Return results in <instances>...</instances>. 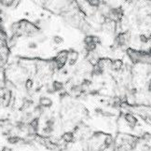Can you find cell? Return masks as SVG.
I'll list each match as a JSON object with an SVG mask.
<instances>
[{"label": "cell", "mask_w": 151, "mask_h": 151, "mask_svg": "<svg viewBox=\"0 0 151 151\" xmlns=\"http://www.w3.org/2000/svg\"><path fill=\"white\" fill-rule=\"evenodd\" d=\"M68 52H69L68 50H61L60 52H58L57 55L55 56L53 61L56 63L58 69L63 68L66 65V63L68 61Z\"/></svg>", "instance_id": "obj_1"}, {"label": "cell", "mask_w": 151, "mask_h": 151, "mask_svg": "<svg viewBox=\"0 0 151 151\" xmlns=\"http://www.w3.org/2000/svg\"><path fill=\"white\" fill-rule=\"evenodd\" d=\"M124 120H125L126 124L128 125V127L131 128V129L135 128L137 125V122H138L137 119L134 117V116H133L132 114H129V113L124 116Z\"/></svg>", "instance_id": "obj_2"}, {"label": "cell", "mask_w": 151, "mask_h": 151, "mask_svg": "<svg viewBox=\"0 0 151 151\" xmlns=\"http://www.w3.org/2000/svg\"><path fill=\"white\" fill-rule=\"evenodd\" d=\"M68 63H69V65H74L76 63H77V61L78 60V52L77 50H68Z\"/></svg>", "instance_id": "obj_3"}, {"label": "cell", "mask_w": 151, "mask_h": 151, "mask_svg": "<svg viewBox=\"0 0 151 151\" xmlns=\"http://www.w3.org/2000/svg\"><path fill=\"white\" fill-rule=\"evenodd\" d=\"M39 106H41L42 107L44 108H50L52 106V104H53V102L50 99V98L47 97V96H42L39 98Z\"/></svg>", "instance_id": "obj_4"}, {"label": "cell", "mask_w": 151, "mask_h": 151, "mask_svg": "<svg viewBox=\"0 0 151 151\" xmlns=\"http://www.w3.org/2000/svg\"><path fill=\"white\" fill-rule=\"evenodd\" d=\"M61 138L65 144H70V143H73L75 141L76 136H75L73 132H65V133H63Z\"/></svg>", "instance_id": "obj_5"}, {"label": "cell", "mask_w": 151, "mask_h": 151, "mask_svg": "<svg viewBox=\"0 0 151 151\" xmlns=\"http://www.w3.org/2000/svg\"><path fill=\"white\" fill-rule=\"evenodd\" d=\"M27 125L30 127V128H32V129L34 130V131H36L37 132V131H38V128H39V118L38 117H35L29 123H27Z\"/></svg>", "instance_id": "obj_6"}, {"label": "cell", "mask_w": 151, "mask_h": 151, "mask_svg": "<svg viewBox=\"0 0 151 151\" xmlns=\"http://www.w3.org/2000/svg\"><path fill=\"white\" fill-rule=\"evenodd\" d=\"M122 67H123V62L120 59H116L115 61H113L111 69H113L115 71H119L122 69Z\"/></svg>", "instance_id": "obj_7"}, {"label": "cell", "mask_w": 151, "mask_h": 151, "mask_svg": "<svg viewBox=\"0 0 151 151\" xmlns=\"http://www.w3.org/2000/svg\"><path fill=\"white\" fill-rule=\"evenodd\" d=\"M52 90L55 92H58V91H61L63 88V84L61 81H58V80H55L53 83H52V86H51Z\"/></svg>", "instance_id": "obj_8"}, {"label": "cell", "mask_w": 151, "mask_h": 151, "mask_svg": "<svg viewBox=\"0 0 151 151\" xmlns=\"http://www.w3.org/2000/svg\"><path fill=\"white\" fill-rule=\"evenodd\" d=\"M21 141H22V139L18 136V135H10L8 137V142L10 144V145H15V144H18L20 143Z\"/></svg>", "instance_id": "obj_9"}, {"label": "cell", "mask_w": 151, "mask_h": 151, "mask_svg": "<svg viewBox=\"0 0 151 151\" xmlns=\"http://www.w3.org/2000/svg\"><path fill=\"white\" fill-rule=\"evenodd\" d=\"M33 104H34V102H33V100L32 99H24V102H22V110H24V109H27V108H29V107H31L32 106H33Z\"/></svg>", "instance_id": "obj_10"}, {"label": "cell", "mask_w": 151, "mask_h": 151, "mask_svg": "<svg viewBox=\"0 0 151 151\" xmlns=\"http://www.w3.org/2000/svg\"><path fill=\"white\" fill-rule=\"evenodd\" d=\"M43 112H44V107H42L41 106H39V104H37V106H36L34 107V109H33V114H34V116H40L41 114H43Z\"/></svg>", "instance_id": "obj_11"}, {"label": "cell", "mask_w": 151, "mask_h": 151, "mask_svg": "<svg viewBox=\"0 0 151 151\" xmlns=\"http://www.w3.org/2000/svg\"><path fill=\"white\" fill-rule=\"evenodd\" d=\"M24 87H25V89L27 91H30L32 90V88L34 87V81L32 78H27L25 80V82H24Z\"/></svg>", "instance_id": "obj_12"}, {"label": "cell", "mask_w": 151, "mask_h": 151, "mask_svg": "<svg viewBox=\"0 0 151 151\" xmlns=\"http://www.w3.org/2000/svg\"><path fill=\"white\" fill-rule=\"evenodd\" d=\"M139 41H140L141 44L146 45V44L149 43L148 37L147 36V35H145V34H141L140 36H139Z\"/></svg>", "instance_id": "obj_13"}, {"label": "cell", "mask_w": 151, "mask_h": 151, "mask_svg": "<svg viewBox=\"0 0 151 151\" xmlns=\"http://www.w3.org/2000/svg\"><path fill=\"white\" fill-rule=\"evenodd\" d=\"M88 4L91 8H98V7H100L101 1H99V0H89Z\"/></svg>", "instance_id": "obj_14"}, {"label": "cell", "mask_w": 151, "mask_h": 151, "mask_svg": "<svg viewBox=\"0 0 151 151\" xmlns=\"http://www.w3.org/2000/svg\"><path fill=\"white\" fill-rule=\"evenodd\" d=\"M52 39H53V42L56 45H60L63 42V38L61 36H54Z\"/></svg>", "instance_id": "obj_15"}, {"label": "cell", "mask_w": 151, "mask_h": 151, "mask_svg": "<svg viewBox=\"0 0 151 151\" xmlns=\"http://www.w3.org/2000/svg\"><path fill=\"white\" fill-rule=\"evenodd\" d=\"M15 1H9V0H7V1H0V4L5 6V7H11L12 5H14Z\"/></svg>", "instance_id": "obj_16"}, {"label": "cell", "mask_w": 151, "mask_h": 151, "mask_svg": "<svg viewBox=\"0 0 151 151\" xmlns=\"http://www.w3.org/2000/svg\"><path fill=\"white\" fill-rule=\"evenodd\" d=\"M28 48L29 49H37V43H36V42H30L28 44Z\"/></svg>", "instance_id": "obj_17"}, {"label": "cell", "mask_w": 151, "mask_h": 151, "mask_svg": "<svg viewBox=\"0 0 151 151\" xmlns=\"http://www.w3.org/2000/svg\"><path fill=\"white\" fill-rule=\"evenodd\" d=\"M148 91H150V93H151V80L149 81V83H148Z\"/></svg>", "instance_id": "obj_18"}]
</instances>
